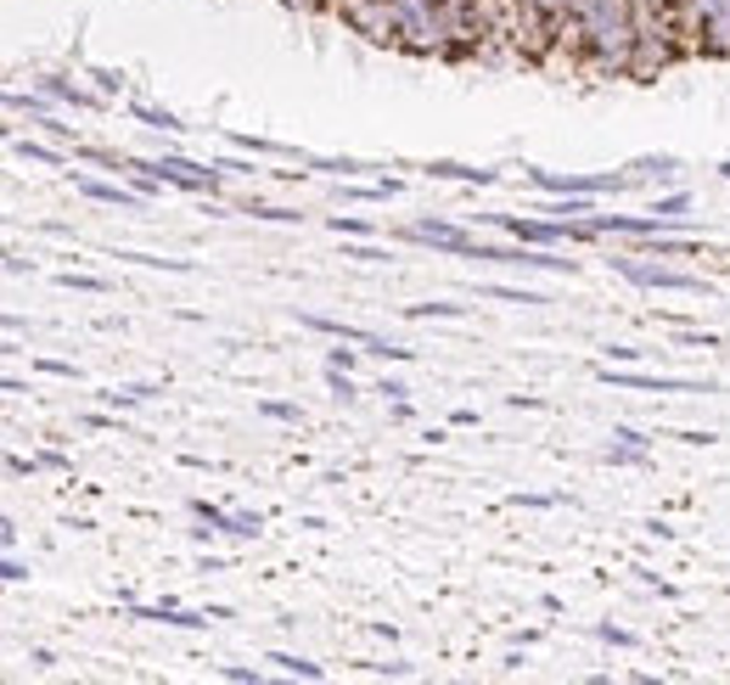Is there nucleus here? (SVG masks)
<instances>
[{
    "label": "nucleus",
    "mask_w": 730,
    "mask_h": 685,
    "mask_svg": "<svg viewBox=\"0 0 730 685\" xmlns=\"http://www.w3.org/2000/svg\"><path fill=\"white\" fill-rule=\"evenodd\" d=\"M562 40L579 46L590 74H629L635 62V0H574Z\"/></svg>",
    "instance_id": "1"
},
{
    "label": "nucleus",
    "mask_w": 730,
    "mask_h": 685,
    "mask_svg": "<svg viewBox=\"0 0 730 685\" xmlns=\"http://www.w3.org/2000/svg\"><path fill=\"white\" fill-rule=\"evenodd\" d=\"M675 23L685 51L730 56V0H675Z\"/></svg>",
    "instance_id": "2"
},
{
    "label": "nucleus",
    "mask_w": 730,
    "mask_h": 685,
    "mask_svg": "<svg viewBox=\"0 0 730 685\" xmlns=\"http://www.w3.org/2000/svg\"><path fill=\"white\" fill-rule=\"evenodd\" d=\"M400 7V46L416 56H450V17L444 0H393Z\"/></svg>",
    "instance_id": "3"
},
{
    "label": "nucleus",
    "mask_w": 730,
    "mask_h": 685,
    "mask_svg": "<svg viewBox=\"0 0 730 685\" xmlns=\"http://www.w3.org/2000/svg\"><path fill=\"white\" fill-rule=\"evenodd\" d=\"M136 169H147L158 186H175V191H197V198H214V191L225 186V175L214 169V163H186V157H175V152H163V157H152V163H141V157H129Z\"/></svg>",
    "instance_id": "4"
},
{
    "label": "nucleus",
    "mask_w": 730,
    "mask_h": 685,
    "mask_svg": "<svg viewBox=\"0 0 730 685\" xmlns=\"http://www.w3.org/2000/svg\"><path fill=\"white\" fill-rule=\"evenodd\" d=\"M338 17L372 46H400V7L393 0H338Z\"/></svg>",
    "instance_id": "5"
},
{
    "label": "nucleus",
    "mask_w": 730,
    "mask_h": 685,
    "mask_svg": "<svg viewBox=\"0 0 730 685\" xmlns=\"http://www.w3.org/2000/svg\"><path fill=\"white\" fill-rule=\"evenodd\" d=\"M528 180H534L540 191H551V198H602V191H624L635 186V175H556V169H528Z\"/></svg>",
    "instance_id": "6"
},
{
    "label": "nucleus",
    "mask_w": 730,
    "mask_h": 685,
    "mask_svg": "<svg viewBox=\"0 0 730 685\" xmlns=\"http://www.w3.org/2000/svg\"><path fill=\"white\" fill-rule=\"evenodd\" d=\"M298 326L326 332V338H338V343H360L365 354H377V360H416V348H393L388 338L365 332V326H349V320H331V315H298Z\"/></svg>",
    "instance_id": "7"
},
{
    "label": "nucleus",
    "mask_w": 730,
    "mask_h": 685,
    "mask_svg": "<svg viewBox=\"0 0 730 685\" xmlns=\"http://www.w3.org/2000/svg\"><path fill=\"white\" fill-rule=\"evenodd\" d=\"M613 270L635 287H652V292H703V276H685V270H669V265H646V258H613Z\"/></svg>",
    "instance_id": "8"
},
{
    "label": "nucleus",
    "mask_w": 730,
    "mask_h": 685,
    "mask_svg": "<svg viewBox=\"0 0 730 685\" xmlns=\"http://www.w3.org/2000/svg\"><path fill=\"white\" fill-rule=\"evenodd\" d=\"M607 388H641V394H719L714 382H685V377H646V371H629V366H602L595 371Z\"/></svg>",
    "instance_id": "9"
},
{
    "label": "nucleus",
    "mask_w": 730,
    "mask_h": 685,
    "mask_svg": "<svg viewBox=\"0 0 730 685\" xmlns=\"http://www.w3.org/2000/svg\"><path fill=\"white\" fill-rule=\"evenodd\" d=\"M405 242H427V248H439V253H461V258H467V253L478 248V237H473V231H461V225H450V219H416V225H405Z\"/></svg>",
    "instance_id": "10"
},
{
    "label": "nucleus",
    "mask_w": 730,
    "mask_h": 685,
    "mask_svg": "<svg viewBox=\"0 0 730 685\" xmlns=\"http://www.w3.org/2000/svg\"><path fill=\"white\" fill-rule=\"evenodd\" d=\"M74 186L85 191L90 203H108V208H141V203H147V191H129V186H113V180H85V175H79Z\"/></svg>",
    "instance_id": "11"
},
{
    "label": "nucleus",
    "mask_w": 730,
    "mask_h": 685,
    "mask_svg": "<svg viewBox=\"0 0 730 685\" xmlns=\"http://www.w3.org/2000/svg\"><path fill=\"white\" fill-rule=\"evenodd\" d=\"M427 175L433 180H467V186H494L501 180L494 169H467V163H427Z\"/></svg>",
    "instance_id": "12"
},
{
    "label": "nucleus",
    "mask_w": 730,
    "mask_h": 685,
    "mask_svg": "<svg viewBox=\"0 0 730 685\" xmlns=\"http://www.w3.org/2000/svg\"><path fill=\"white\" fill-rule=\"evenodd\" d=\"M40 90L51 96V102H74V107H96V102H102V96H90V90H79V85H68V79H56V74H46Z\"/></svg>",
    "instance_id": "13"
},
{
    "label": "nucleus",
    "mask_w": 730,
    "mask_h": 685,
    "mask_svg": "<svg viewBox=\"0 0 730 685\" xmlns=\"http://www.w3.org/2000/svg\"><path fill=\"white\" fill-rule=\"evenodd\" d=\"M219 529L237 534V540H259L264 534V517L259 511H219Z\"/></svg>",
    "instance_id": "14"
},
{
    "label": "nucleus",
    "mask_w": 730,
    "mask_h": 685,
    "mask_svg": "<svg viewBox=\"0 0 730 685\" xmlns=\"http://www.w3.org/2000/svg\"><path fill=\"white\" fill-rule=\"evenodd\" d=\"M129 113H136L147 129H163V136H180V129H186L175 113H163V107H147V102H129Z\"/></svg>",
    "instance_id": "15"
},
{
    "label": "nucleus",
    "mask_w": 730,
    "mask_h": 685,
    "mask_svg": "<svg viewBox=\"0 0 730 685\" xmlns=\"http://www.w3.org/2000/svg\"><path fill=\"white\" fill-rule=\"evenodd\" d=\"M264 663H276L281 674H298V680H320V674H326L320 663H310V658H292V651H270Z\"/></svg>",
    "instance_id": "16"
},
{
    "label": "nucleus",
    "mask_w": 730,
    "mask_h": 685,
    "mask_svg": "<svg viewBox=\"0 0 730 685\" xmlns=\"http://www.w3.org/2000/svg\"><path fill=\"white\" fill-rule=\"evenodd\" d=\"M56 281H62V287H74V292H90V299H108V292H113L102 276H79V270H62Z\"/></svg>",
    "instance_id": "17"
},
{
    "label": "nucleus",
    "mask_w": 730,
    "mask_h": 685,
    "mask_svg": "<svg viewBox=\"0 0 730 685\" xmlns=\"http://www.w3.org/2000/svg\"><path fill=\"white\" fill-rule=\"evenodd\" d=\"M405 315L411 320H461V315H467V304H411Z\"/></svg>",
    "instance_id": "18"
},
{
    "label": "nucleus",
    "mask_w": 730,
    "mask_h": 685,
    "mask_svg": "<svg viewBox=\"0 0 730 685\" xmlns=\"http://www.w3.org/2000/svg\"><path fill=\"white\" fill-rule=\"evenodd\" d=\"M152 394H158L152 382H129V388H113V394H102V399H108V405H147Z\"/></svg>",
    "instance_id": "19"
},
{
    "label": "nucleus",
    "mask_w": 730,
    "mask_h": 685,
    "mask_svg": "<svg viewBox=\"0 0 730 685\" xmlns=\"http://www.w3.org/2000/svg\"><path fill=\"white\" fill-rule=\"evenodd\" d=\"M12 152L28 157V163H46V169H56V163H62V152L56 147H40V141H12Z\"/></svg>",
    "instance_id": "20"
},
{
    "label": "nucleus",
    "mask_w": 730,
    "mask_h": 685,
    "mask_svg": "<svg viewBox=\"0 0 730 685\" xmlns=\"http://www.w3.org/2000/svg\"><path fill=\"white\" fill-rule=\"evenodd\" d=\"M483 292H489V299H506V304H545V292H528V287H501V281H489Z\"/></svg>",
    "instance_id": "21"
},
{
    "label": "nucleus",
    "mask_w": 730,
    "mask_h": 685,
    "mask_svg": "<svg viewBox=\"0 0 730 685\" xmlns=\"http://www.w3.org/2000/svg\"><path fill=\"white\" fill-rule=\"evenodd\" d=\"M7 107H12V113H28V118H40V124H46V118H56V113L40 102V96H23V90H12V96H7Z\"/></svg>",
    "instance_id": "22"
},
{
    "label": "nucleus",
    "mask_w": 730,
    "mask_h": 685,
    "mask_svg": "<svg viewBox=\"0 0 730 685\" xmlns=\"http://www.w3.org/2000/svg\"><path fill=\"white\" fill-rule=\"evenodd\" d=\"M675 338L685 348H719V332H703V326H675Z\"/></svg>",
    "instance_id": "23"
},
{
    "label": "nucleus",
    "mask_w": 730,
    "mask_h": 685,
    "mask_svg": "<svg viewBox=\"0 0 730 685\" xmlns=\"http://www.w3.org/2000/svg\"><path fill=\"white\" fill-rule=\"evenodd\" d=\"M326 388H331L338 399H354V394H360V388H354V371H338V366H326Z\"/></svg>",
    "instance_id": "24"
},
{
    "label": "nucleus",
    "mask_w": 730,
    "mask_h": 685,
    "mask_svg": "<svg viewBox=\"0 0 730 685\" xmlns=\"http://www.w3.org/2000/svg\"><path fill=\"white\" fill-rule=\"evenodd\" d=\"M259 416H270V421H304V410L287 405V399H259Z\"/></svg>",
    "instance_id": "25"
},
{
    "label": "nucleus",
    "mask_w": 730,
    "mask_h": 685,
    "mask_svg": "<svg viewBox=\"0 0 730 685\" xmlns=\"http://www.w3.org/2000/svg\"><path fill=\"white\" fill-rule=\"evenodd\" d=\"M326 225H331L338 237H372V231H377V225H365V219H343V214H331Z\"/></svg>",
    "instance_id": "26"
},
{
    "label": "nucleus",
    "mask_w": 730,
    "mask_h": 685,
    "mask_svg": "<svg viewBox=\"0 0 730 685\" xmlns=\"http://www.w3.org/2000/svg\"><path fill=\"white\" fill-rule=\"evenodd\" d=\"M248 214H253V219H270V225H292V219H298L292 208H276V203H248Z\"/></svg>",
    "instance_id": "27"
},
{
    "label": "nucleus",
    "mask_w": 730,
    "mask_h": 685,
    "mask_svg": "<svg viewBox=\"0 0 730 685\" xmlns=\"http://www.w3.org/2000/svg\"><path fill=\"white\" fill-rule=\"evenodd\" d=\"M607 461H613V467H646V449H629V444H613V449H607Z\"/></svg>",
    "instance_id": "28"
},
{
    "label": "nucleus",
    "mask_w": 730,
    "mask_h": 685,
    "mask_svg": "<svg viewBox=\"0 0 730 685\" xmlns=\"http://www.w3.org/2000/svg\"><path fill=\"white\" fill-rule=\"evenodd\" d=\"M685 203H691L685 191H669V198H657V208H652V214H663V219H680V214H685Z\"/></svg>",
    "instance_id": "29"
},
{
    "label": "nucleus",
    "mask_w": 730,
    "mask_h": 685,
    "mask_svg": "<svg viewBox=\"0 0 730 685\" xmlns=\"http://www.w3.org/2000/svg\"><path fill=\"white\" fill-rule=\"evenodd\" d=\"M360 354H365L360 343H354V348H331V354H326V366H338V371H354V360H360Z\"/></svg>",
    "instance_id": "30"
},
{
    "label": "nucleus",
    "mask_w": 730,
    "mask_h": 685,
    "mask_svg": "<svg viewBox=\"0 0 730 685\" xmlns=\"http://www.w3.org/2000/svg\"><path fill=\"white\" fill-rule=\"evenodd\" d=\"M613 444H629V449H652V439L641 428H613Z\"/></svg>",
    "instance_id": "31"
},
{
    "label": "nucleus",
    "mask_w": 730,
    "mask_h": 685,
    "mask_svg": "<svg viewBox=\"0 0 730 685\" xmlns=\"http://www.w3.org/2000/svg\"><path fill=\"white\" fill-rule=\"evenodd\" d=\"M343 258H360V265H388L393 253H382V248H343Z\"/></svg>",
    "instance_id": "32"
},
{
    "label": "nucleus",
    "mask_w": 730,
    "mask_h": 685,
    "mask_svg": "<svg viewBox=\"0 0 730 685\" xmlns=\"http://www.w3.org/2000/svg\"><path fill=\"white\" fill-rule=\"evenodd\" d=\"M595 635H602L607 646H635V635H629V630H618V624H595Z\"/></svg>",
    "instance_id": "33"
},
{
    "label": "nucleus",
    "mask_w": 730,
    "mask_h": 685,
    "mask_svg": "<svg viewBox=\"0 0 730 685\" xmlns=\"http://www.w3.org/2000/svg\"><path fill=\"white\" fill-rule=\"evenodd\" d=\"M377 394H388V399H393V405H400V399H405V394H411V388H405V382H400V377H382V382H377Z\"/></svg>",
    "instance_id": "34"
},
{
    "label": "nucleus",
    "mask_w": 730,
    "mask_h": 685,
    "mask_svg": "<svg viewBox=\"0 0 730 685\" xmlns=\"http://www.w3.org/2000/svg\"><path fill=\"white\" fill-rule=\"evenodd\" d=\"M365 669H372V674H393V680L411 674V663H400V658H393V663H365Z\"/></svg>",
    "instance_id": "35"
},
{
    "label": "nucleus",
    "mask_w": 730,
    "mask_h": 685,
    "mask_svg": "<svg viewBox=\"0 0 730 685\" xmlns=\"http://www.w3.org/2000/svg\"><path fill=\"white\" fill-rule=\"evenodd\" d=\"M607 360H618V366H629V360H641V348H629V343H613V348H607Z\"/></svg>",
    "instance_id": "36"
},
{
    "label": "nucleus",
    "mask_w": 730,
    "mask_h": 685,
    "mask_svg": "<svg viewBox=\"0 0 730 685\" xmlns=\"http://www.w3.org/2000/svg\"><path fill=\"white\" fill-rule=\"evenodd\" d=\"M0 573H7V584H23V579H28V568L12 557V550H7V568H0Z\"/></svg>",
    "instance_id": "37"
},
{
    "label": "nucleus",
    "mask_w": 730,
    "mask_h": 685,
    "mask_svg": "<svg viewBox=\"0 0 730 685\" xmlns=\"http://www.w3.org/2000/svg\"><path fill=\"white\" fill-rule=\"evenodd\" d=\"M512 506H556V495H512Z\"/></svg>",
    "instance_id": "38"
},
{
    "label": "nucleus",
    "mask_w": 730,
    "mask_h": 685,
    "mask_svg": "<svg viewBox=\"0 0 730 685\" xmlns=\"http://www.w3.org/2000/svg\"><path fill=\"white\" fill-rule=\"evenodd\" d=\"M225 680H237V685H259V669H225Z\"/></svg>",
    "instance_id": "39"
},
{
    "label": "nucleus",
    "mask_w": 730,
    "mask_h": 685,
    "mask_svg": "<svg viewBox=\"0 0 730 685\" xmlns=\"http://www.w3.org/2000/svg\"><path fill=\"white\" fill-rule=\"evenodd\" d=\"M287 7H298V12H315V7H320V0H287Z\"/></svg>",
    "instance_id": "40"
},
{
    "label": "nucleus",
    "mask_w": 730,
    "mask_h": 685,
    "mask_svg": "<svg viewBox=\"0 0 730 685\" xmlns=\"http://www.w3.org/2000/svg\"><path fill=\"white\" fill-rule=\"evenodd\" d=\"M719 175H725V180H730V163H719Z\"/></svg>",
    "instance_id": "41"
}]
</instances>
